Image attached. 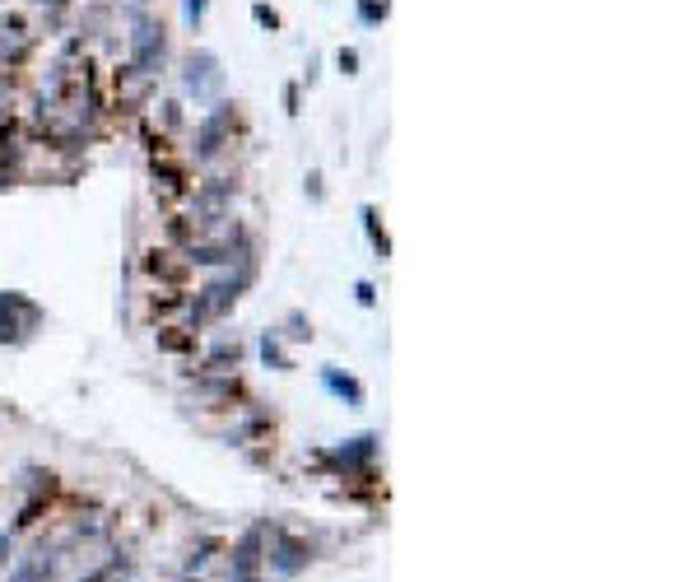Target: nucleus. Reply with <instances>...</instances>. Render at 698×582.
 Instances as JSON below:
<instances>
[{"mask_svg":"<svg viewBox=\"0 0 698 582\" xmlns=\"http://www.w3.org/2000/svg\"><path fill=\"white\" fill-rule=\"evenodd\" d=\"M359 5V24L377 28V24H387V14H391V0H354Z\"/></svg>","mask_w":698,"mask_h":582,"instance_id":"19","label":"nucleus"},{"mask_svg":"<svg viewBox=\"0 0 698 582\" xmlns=\"http://www.w3.org/2000/svg\"><path fill=\"white\" fill-rule=\"evenodd\" d=\"M33 47H38V38H33V28H28L24 14H10L5 24H0V61L5 66H24L28 56H33Z\"/></svg>","mask_w":698,"mask_h":582,"instance_id":"12","label":"nucleus"},{"mask_svg":"<svg viewBox=\"0 0 698 582\" xmlns=\"http://www.w3.org/2000/svg\"><path fill=\"white\" fill-rule=\"evenodd\" d=\"M266 541H270V527L256 522L238 545H233V578L229 582H266L261 569H266Z\"/></svg>","mask_w":698,"mask_h":582,"instance_id":"8","label":"nucleus"},{"mask_svg":"<svg viewBox=\"0 0 698 582\" xmlns=\"http://www.w3.org/2000/svg\"><path fill=\"white\" fill-rule=\"evenodd\" d=\"M373 457H377V434H359V438H349V443H340L326 461H331L340 475H363V480H373Z\"/></svg>","mask_w":698,"mask_h":582,"instance_id":"10","label":"nucleus"},{"mask_svg":"<svg viewBox=\"0 0 698 582\" xmlns=\"http://www.w3.org/2000/svg\"><path fill=\"white\" fill-rule=\"evenodd\" d=\"M205 10H210V0H182V19H187L191 33L205 24Z\"/></svg>","mask_w":698,"mask_h":582,"instance_id":"23","label":"nucleus"},{"mask_svg":"<svg viewBox=\"0 0 698 582\" xmlns=\"http://www.w3.org/2000/svg\"><path fill=\"white\" fill-rule=\"evenodd\" d=\"M284 112L298 117V84H284Z\"/></svg>","mask_w":698,"mask_h":582,"instance_id":"28","label":"nucleus"},{"mask_svg":"<svg viewBox=\"0 0 698 582\" xmlns=\"http://www.w3.org/2000/svg\"><path fill=\"white\" fill-rule=\"evenodd\" d=\"M187 308V289H154L149 294V312H177Z\"/></svg>","mask_w":698,"mask_h":582,"instance_id":"18","label":"nucleus"},{"mask_svg":"<svg viewBox=\"0 0 698 582\" xmlns=\"http://www.w3.org/2000/svg\"><path fill=\"white\" fill-rule=\"evenodd\" d=\"M149 173H154V191H159L163 201H187L191 191H196V187H191L187 163H177L173 154H154Z\"/></svg>","mask_w":698,"mask_h":582,"instance_id":"11","label":"nucleus"},{"mask_svg":"<svg viewBox=\"0 0 698 582\" xmlns=\"http://www.w3.org/2000/svg\"><path fill=\"white\" fill-rule=\"evenodd\" d=\"M38 10H47V19H56V14H66V5L70 0H33Z\"/></svg>","mask_w":698,"mask_h":582,"instance_id":"27","label":"nucleus"},{"mask_svg":"<svg viewBox=\"0 0 698 582\" xmlns=\"http://www.w3.org/2000/svg\"><path fill=\"white\" fill-rule=\"evenodd\" d=\"M359 219H363V233H368L373 252H377L382 261H387V257H391V238H387V229H382V215H377V205H363Z\"/></svg>","mask_w":698,"mask_h":582,"instance_id":"16","label":"nucleus"},{"mask_svg":"<svg viewBox=\"0 0 698 582\" xmlns=\"http://www.w3.org/2000/svg\"><path fill=\"white\" fill-rule=\"evenodd\" d=\"M126 573H131V564H126V559H108V564H103V569H94V573H84L80 582H126Z\"/></svg>","mask_w":698,"mask_h":582,"instance_id":"20","label":"nucleus"},{"mask_svg":"<svg viewBox=\"0 0 698 582\" xmlns=\"http://www.w3.org/2000/svg\"><path fill=\"white\" fill-rule=\"evenodd\" d=\"M308 196L312 201H322V173H308Z\"/></svg>","mask_w":698,"mask_h":582,"instance_id":"30","label":"nucleus"},{"mask_svg":"<svg viewBox=\"0 0 698 582\" xmlns=\"http://www.w3.org/2000/svg\"><path fill=\"white\" fill-rule=\"evenodd\" d=\"M47 312L19 289H0V345H24Z\"/></svg>","mask_w":698,"mask_h":582,"instance_id":"2","label":"nucleus"},{"mask_svg":"<svg viewBox=\"0 0 698 582\" xmlns=\"http://www.w3.org/2000/svg\"><path fill=\"white\" fill-rule=\"evenodd\" d=\"M242 285L247 280H233V275H224V280H210V285L196 289V298H187V312H191V326H205V322H219L224 312L238 303Z\"/></svg>","mask_w":698,"mask_h":582,"instance_id":"4","label":"nucleus"},{"mask_svg":"<svg viewBox=\"0 0 698 582\" xmlns=\"http://www.w3.org/2000/svg\"><path fill=\"white\" fill-rule=\"evenodd\" d=\"M182 84H187V94L196 98V103H210V98H219V89H224L219 56L215 52H191L187 61H182Z\"/></svg>","mask_w":698,"mask_h":582,"instance_id":"6","label":"nucleus"},{"mask_svg":"<svg viewBox=\"0 0 698 582\" xmlns=\"http://www.w3.org/2000/svg\"><path fill=\"white\" fill-rule=\"evenodd\" d=\"M10 94H14V84L5 80V75H0V117H5V112H10Z\"/></svg>","mask_w":698,"mask_h":582,"instance_id":"29","label":"nucleus"},{"mask_svg":"<svg viewBox=\"0 0 698 582\" xmlns=\"http://www.w3.org/2000/svg\"><path fill=\"white\" fill-rule=\"evenodd\" d=\"M163 354H177V359H196V331H182V326H159L154 331Z\"/></svg>","mask_w":698,"mask_h":582,"instance_id":"14","label":"nucleus"},{"mask_svg":"<svg viewBox=\"0 0 698 582\" xmlns=\"http://www.w3.org/2000/svg\"><path fill=\"white\" fill-rule=\"evenodd\" d=\"M233 131H238V108L233 103H215L205 112V122L196 126V159L210 163L224 154V145H233Z\"/></svg>","mask_w":698,"mask_h":582,"instance_id":"3","label":"nucleus"},{"mask_svg":"<svg viewBox=\"0 0 698 582\" xmlns=\"http://www.w3.org/2000/svg\"><path fill=\"white\" fill-rule=\"evenodd\" d=\"M238 364H242V345H238V340H229V336L205 354V368H210V373H229V368H238Z\"/></svg>","mask_w":698,"mask_h":582,"instance_id":"17","label":"nucleus"},{"mask_svg":"<svg viewBox=\"0 0 698 582\" xmlns=\"http://www.w3.org/2000/svg\"><path fill=\"white\" fill-rule=\"evenodd\" d=\"M61 564H66V555H61V545H33L28 555H19V564L10 569V578L5 582H56L61 578Z\"/></svg>","mask_w":698,"mask_h":582,"instance_id":"9","label":"nucleus"},{"mask_svg":"<svg viewBox=\"0 0 698 582\" xmlns=\"http://www.w3.org/2000/svg\"><path fill=\"white\" fill-rule=\"evenodd\" d=\"M261 359H266L270 368H294V364H289V354H284V345H280V336H275V331H266V336H261Z\"/></svg>","mask_w":698,"mask_h":582,"instance_id":"21","label":"nucleus"},{"mask_svg":"<svg viewBox=\"0 0 698 582\" xmlns=\"http://www.w3.org/2000/svg\"><path fill=\"white\" fill-rule=\"evenodd\" d=\"M163 61H168V28H163V19L159 14L131 19V61H126V66H131L135 75L154 80L163 70Z\"/></svg>","mask_w":698,"mask_h":582,"instance_id":"1","label":"nucleus"},{"mask_svg":"<svg viewBox=\"0 0 698 582\" xmlns=\"http://www.w3.org/2000/svg\"><path fill=\"white\" fill-rule=\"evenodd\" d=\"M312 559V545L298 541V536H289V531H270L266 541V564L275 578H298V573L308 569Z\"/></svg>","mask_w":698,"mask_h":582,"instance_id":"7","label":"nucleus"},{"mask_svg":"<svg viewBox=\"0 0 698 582\" xmlns=\"http://www.w3.org/2000/svg\"><path fill=\"white\" fill-rule=\"evenodd\" d=\"M10 555H14V531H0V569L10 564Z\"/></svg>","mask_w":698,"mask_h":582,"instance_id":"25","label":"nucleus"},{"mask_svg":"<svg viewBox=\"0 0 698 582\" xmlns=\"http://www.w3.org/2000/svg\"><path fill=\"white\" fill-rule=\"evenodd\" d=\"M24 159V126L19 122H0V168L10 173Z\"/></svg>","mask_w":698,"mask_h":582,"instance_id":"15","label":"nucleus"},{"mask_svg":"<svg viewBox=\"0 0 698 582\" xmlns=\"http://www.w3.org/2000/svg\"><path fill=\"white\" fill-rule=\"evenodd\" d=\"M322 387L331 396H340L349 410H363V401H368V392H363L359 378H349V373H340V368H322Z\"/></svg>","mask_w":698,"mask_h":582,"instance_id":"13","label":"nucleus"},{"mask_svg":"<svg viewBox=\"0 0 698 582\" xmlns=\"http://www.w3.org/2000/svg\"><path fill=\"white\" fill-rule=\"evenodd\" d=\"M354 294H359V303H363V308H373V303H377V289L368 285V280H359V285H354Z\"/></svg>","mask_w":698,"mask_h":582,"instance_id":"26","label":"nucleus"},{"mask_svg":"<svg viewBox=\"0 0 698 582\" xmlns=\"http://www.w3.org/2000/svg\"><path fill=\"white\" fill-rule=\"evenodd\" d=\"M252 19L266 28V33H280V28H284V14L275 10V5H266V0H256V5H252Z\"/></svg>","mask_w":698,"mask_h":582,"instance_id":"22","label":"nucleus"},{"mask_svg":"<svg viewBox=\"0 0 698 582\" xmlns=\"http://www.w3.org/2000/svg\"><path fill=\"white\" fill-rule=\"evenodd\" d=\"M140 271L154 289H187L191 280V266L182 257V247H149L145 257H140Z\"/></svg>","mask_w":698,"mask_h":582,"instance_id":"5","label":"nucleus"},{"mask_svg":"<svg viewBox=\"0 0 698 582\" xmlns=\"http://www.w3.org/2000/svg\"><path fill=\"white\" fill-rule=\"evenodd\" d=\"M336 66L345 70V75H359V52H354V47H340V56H336Z\"/></svg>","mask_w":698,"mask_h":582,"instance_id":"24","label":"nucleus"}]
</instances>
